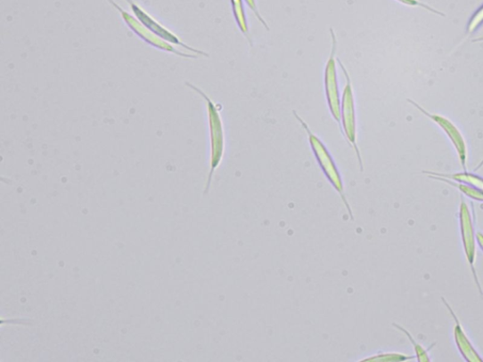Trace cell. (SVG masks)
<instances>
[{
	"label": "cell",
	"mask_w": 483,
	"mask_h": 362,
	"mask_svg": "<svg viewBox=\"0 0 483 362\" xmlns=\"http://www.w3.org/2000/svg\"><path fill=\"white\" fill-rule=\"evenodd\" d=\"M185 85L200 94L205 101L207 109L209 135H210V156H209V159H210V162H209L210 170H209L204 189V195H207L210 192L215 173L220 166L224 159L225 150H226V135H225L224 124L220 114L222 107L220 104L215 103L210 97L198 86L189 82H185Z\"/></svg>",
	"instance_id": "1"
},
{
	"label": "cell",
	"mask_w": 483,
	"mask_h": 362,
	"mask_svg": "<svg viewBox=\"0 0 483 362\" xmlns=\"http://www.w3.org/2000/svg\"><path fill=\"white\" fill-rule=\"evenodd\" d=\"M293 114L298 122L301 125V127L308 135L309 145L311 147L312 152L315 156V161L319 168L321 169L322 173H323V175L325 176L328 182L332 186L335 192L340 195L342 202L345 205L349 217L351 218L352 221H354L353 212L345 192L344 180L341 172L340 168H338L332 153L324 144V141H322L311 130L309 125L306 123V121L300 116H299L295 109L293 111Z\"/></svg>",
	"instance_id": "2"
},
{
	"label": "cell",
	"mask_w": 483,
	"mask_h": 362,
	"mask_svg": "<svg viewBox=\"0 0 483 362\" xmlns=\"http://www.w3.org/2000/svg\"><path fill=\"white\" fill-rule=\"evenodd\" d=\"M338 65H340L345 76V87L341 98V124L340 130L343 136L346 138L348 144L354 152H356L359 163L361 172H364V164L361 151L357 143V116L356 96L351 83V78L348 71L344 66L342 60L337 58Z\"/></svg>",
	"instance_id": "3"
},
{
	"label": "cell",
	"mask_w": 483,
	"mask_h": 362,
	"mask_svg": "<svg viewBox=\"0 0 483 362\" xmlns=\"http://www.w3.org/2000/svg\"><path fill=\"white\" fill-rule=\"evenodd\" d=\"M459 229L463 253L470 265L475 285L480 294L483 291L476 270L477 261V231H476V213L472 205V210L468 202L463 197L461 198L459 207Z\"/></svg>",
	"instance_id": "4"
},
{
	"label": "cell",
	"mask_w": 483,
	"mask_h": 362,
	"mask_svg": "<svg viewBox=\"0 0 483 362\" xmlns=\"http://www.w3.org/2000/svg\"><path fill=\"white\" fill-rule=\"evenodd\" d=\"M330 34L332 37V50L324 70L325 97L331 116L340 127L342 94L340 93V83H338L337 58L335 56L337 52V39L332 28H330Z\"/></svg>",
	"instance_id": "5"
},
{
	"label": "cell",
	"mask_w": 483,
	"mask_h": 362,
	"mask_svg": "<svg viewBox=\"0 0 483 362\" xmlns=\"http://www.w3.org/2000/svg\"><path fill=\"white\" fill-rule=\"evenodd\" d=\"M107 2L119 12L126 26L130 28L135 36H137L144 43H147L149 45L155 47L156 50L188 59L199 58V55L184 53L181 51L176 50L175 45L151 34L147 28H144L141 24L134 14L125 11L116 2H114V0H107Z\"/></svg>",
	"instance_id": "6"
},
{
	"label": "cell",
	"mask_w": 483,
	"mask_h": 362,
	"mask_svg": "<svg viewBox=\"0 0 483 362\" xmlns=\"http://www.w3.org/2000/svg\"><path fill=\"white\" fill-rule=\"evenodd\" d=\"M408 102L416 108L422 115L427 117L430 121L438 125V127L450 141V143L453 144L463 170L466 171V166H468L469 161L468 143H466V141L457 125L452 120L444 116L430 113L423 106L412 100H408Z\"/></svg>",
	"instance_id": "7"
},
{
	"label": "cell",
	"mask_w": 483,
	"mask_h": 362,
	"mask_svg": "<svg viewBox=\"0 0 483 362\" xmlns=\"http://www.w3.org/2000/svg\"><path fill=\"white\" fill-rule=\"evenodd\" d=\"M125 2L130 5L131 10L135 17L141 22V24L147 28L151 34L157 37L175 45L182 46L189 53L196 54L205 58L210 57L208 53L195 49V47L186 44L179 36H176L170 29H168L164 25L160 24L156 20L151 14H150L146 10H143L140 5H138L135 0H125Z\"/></svg>",
	"instance_id": "8"
},
{
	"label": "cell",
	"mask_w": 483,
	"mask_h": 362,
	"mask_svg": "<svg viewBox=\"0 0 483 362\" xmlns=\"http://www.w3.org/2000/svg\"><path fill=\"white\" fill-rule=\"evenodd\" d=\"M442 302L448 310L450 316H452L454 327V336L456 348L461 355V357L468 362H483V358L476 350L474 344L471 341L468 334H466L456 312L454 310L453 307L448 304L444 297H442Z\"/></svg>",
	"instance_id": "9"
},
{
	"label": "cell",
	"mask_w": 483,
	"mask_h": 362,
	"mask_svg": "<svg viewBox=\"0 0 483 362\" xmlns=\"http://www.w3.org/2000/svg\"><path fill=\"white\" fill-rule=\"evenodd\" d=\"M423 173L429 177L444 178V179H447L449 181H453L455 182L470 185V186L480 189V190H483V178L475 174V173L468 172V170L458 172V173H453V174H449V173H440V172H432V171H424Z\"/></svg>",
	"instance_id": "10"
},
{
	"label": "cell",
	"mask_w": 483,
	"mask_h": 362,
	"mask_svg": "<svg viewBox=\"0 0 483 362\" xmlns=\"http://www.w3.org/2000/svg\"><path fill=\"white\" fill-rule=\"evenodd\" d=\"M231 7L233 14L235 23L240 29L242 35L250 43V46H253L252 38L250 36L249 21L247 18L246 4L245 0H230Z\"/></svg>",
	"instance_id": "11"
},
{
	"label": "cell",
	"mask_w": 483,
	"mask_h": 362,
	"mask_svg": "<svg viewBox=\"0 0 483 362\" xmlns=\"http://www.w3.org/2000/svg\"><path fill=\"white\" fill-rule=\"evenodd\" d=\"M392 326L398 330L399 333L402 334H405L406 338L410 341V342L413 345V350H414V357L417 361L420 362H427L430 361L431 358L430 356V351L432 350V346L436 345V343H433L431 345V348L425 349L424 345L418 342L413 336L410 334L409 330H407L405 327L400 326L399 324L393 323Z\"/></svg>",
	"instance_id": "12"
},
{
	"label": "cell",
	"mask_w": 483,
	"mask_h": 362,
	"mask_svg": "<svg viewBox=\"0 0 483 362\" xmlns=\"http://www.w3.org/2000/svg\"><path fill=\"white\" fill-rule=\"evenodd\" d=\"M415 359L414 356L406 355L399 352L381 351L369 357L361 358L360 361H407Z\"/></svg>",
	"instance_id": "13"
},
{
	"label": "cell",
	"mask_w": 483,
	"mask_h": 362,
	"mask_svg": "<svg viewBox=\"0 0 483 362\" xmlns=\"http://www.w3.org/2000/svg\"><path fill=\"white\" fill-rule=\"evenodd\" d=\"M483 25V4L480 5L471 15L466 28V36H471Z\"/></svg>",
	"instance_id": "14"
},
{
	"label": "cell",
	"mask_w": 483,
	"mask_h": 362,
	"mask_svg": "<svg viewBox=\"0 0 483 362\" xmlns=\"http://www.w3.org/2000/svg\"><path fill=\"white\" fill-rule=\"evenodd\" d=\"M396 2L408 7L421 8L429 12L438 15V17L446 18V13L438 10L437 8L428 5L427 4L423 3L422 0H396Z\"/></svg>",
	"instance_id": "15"
},
{
	"label": "cell",
	"mask_w": 483,
	"mask_h": 362,
	"mask_svg": "<svg viewBox=\"0 0 483 362\" xmlns=\"http://www.w3.org/2000/svg\"><path fill=\"white\" fill-rule=\"evenodd\" d=\"M245 4L254 13L256 19L259 20V22L265 27L266 30L269 31L270 28L265 19L262 17L259 8H258L256 0H245Z\"/></svg>",
	"instance_id": "16"
},
{
	"label": "cell",
	"mask_w": 483,
	"mask_h": 362,
	"mask_svg": "<svg viewBox=\"0 0 483 362\" xmlns=\"http://www.w3.org/2000/svg\"><path fill=\"white\" fill-rule=\"evenodd\" d=\"M477 241H478V246L483 252V233L481 232L477 233Z\"/></svg>",
	"instance_id": "17"
},
{
	"label": "cell",
	"mask_w": 483,
	"mask_h": 362,
	"mask_svg": "<svg viewBox=\"0 0 483 362\" xmlns=\"http://www.w3.org/2000/svg\"><path fill=\"white\" fill-rule=\"evenodd\" d=\"M483 167V158L480 161V163L478 165V166L475 168V172L480 170Z\"/></svg>",
	"instance_id": "18"
},
{
	"label": "cell",
	"mask_w": 483,
	"mask_h": 362,
	"mask_svg": "<svg viewBox=\"0 0 483 362\" xmlns=\"http://www.w3.org/2000/svg\"><path fill=\"white\" fill-rule=\"evenodd\" d=\"M473 42H474V43H476V42H477V43H478V42H483V36H482V37H479V38H478V39L473 40Z\"/></svg>",
	"instance_id": "19"
}]
</instances>
